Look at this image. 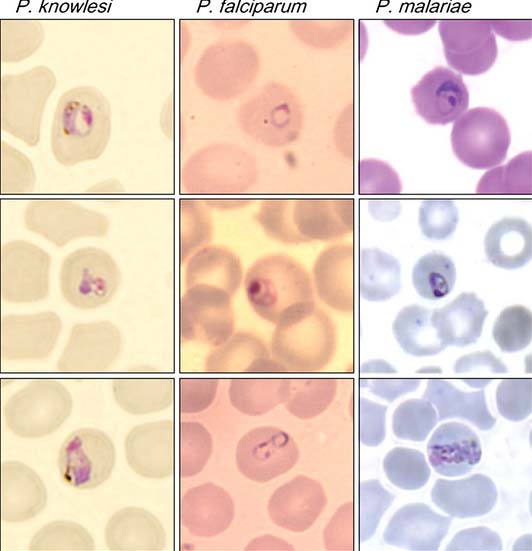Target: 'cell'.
<instances>
[{
    "instance_id": "obj_29",
    "label": "cell",
    "mask_w": 532,
    "mask_h": 551,
    "mask_svg": "<svg viewBox=\"0 0 532 551\" xmlns=\"http://www.w3.org/2000/svg\"><path fill=\"white\" fill-rule=\"evenodd\" d=\"M271 357L264 341L251 332L234 333L207 356L204 370L208 373H260Z\"/></svg>"
},
{
    "instance_id": "obj_41",
    "label": "cell",
    "mask_w": 532,
    "mask_h": 551,
    "mask_svg": "<svg viewBox=\"0 0 532 551\" xmlns=\"http://www.w3.org/2000/svg\"><path fill=\"white\" fill-rule=\"evenodd\" d=\"M492 335L503 352L513 353L523 350L531 343V311L522 305L503 309L494 323Z\"/></svg>"
},
{
    "instance_id": "obj_10",
    "label": "cell",
    "mask_w": 532,
    "mask_h": 551,
    "mask_svg": "<svg viewBox=\"0 0 532 551\" xmlns=\"http://www.w3.org/2000/svg\"><path fill=\"white\" fill-rule=\"evenodd\" d=\"M50 255L41 247L12 240L1 248V296L10 303H33L49 292Z\"/></svg>"
},
{
    "instance_id": "obj_47",
    "label": "cell",
    "mask_w": 532,
    "mask_h": 551,
    "mask_svg": "<svg viewBox=\"0 0 532 551\" xmlns=\"http://www.w3.org/2000/svg\"><path fill=\"white\" fill-rule=\"evenodd\" d=\"M355 509L353 502L340 506L324 529L328 550H352L355 546Z\"/></svg>"
},
{
    "instance_id": "obj_51",
    "label": "cell",
    "mask_w": 532,
    "mask_h": 551,
    "mask_svg": "<svg viewBox=\"0 0 532 551\" xmlns=\"http://www.w3.org/2000/svg\"><path fill=\"white\" fill-rule=\"evenodd\" d=\"M419 384L418 379L379 378L363 380L362 386L368 387L372 394L392 402L403 394L415 391Z\"/></svg>"
},
{
    "instance_id": "obj_21",
    "label": "cell",
    "mask_w": 532,
    "mask_h": 551,
    "mask_svg": "<svg viewBox=\"0 0 532 551\" xmlns=\"http://www.w3.org/2000/svg\"><path fill=\"white\" fill-rule=\"evenodd\" d=\"M47 490L40 476L26 464L10 460L1 465V518L21 523L46 506Z\"/></svg>"
},
{
    "instance_id": "obj_43",
    "label": "cell",
    "mask_w": 532,
    "mask_h": 551,
    "mask_svg": "<svg viewBox=\"0 0 532 551\" xmlns=\"http://www.w3.org/2000/svg\"><path fill=\"white\" fill-rule=\"evenodd\" d=\"M507 371L504 363L488 350L464 355L454 364L458 378L473 388H484Z\"/></svg>"
},
{
    "instance_id": "obj_14",
    "label": "cell",
    "mask_w": 532,
    "mask_h": 551,
    "mask_svg": "<svg viewBox=\"0 0 532 551\" xmlns=\"http://www.w3.org/2000/svg\"><path fill=\"white\" fill-rule=\"evenodd\" d=\"M61 330L62 321L53 311L5 315L1 319L2 359H45L54 350Z\"/></svg>"
},
{
    "instance_id": "obj_4",
    "label": "cell",
    "mask_w": 532,
    "mask_h": 551,
    "mask_svg": "<svg viewBox=\"0 0 532 551\" xmlns=\"http://www.w3.org/2000/svg\"><path fill=\"white\" fill-rule=\"evenodd\" d=\"M68 389L55 379H35L13 393L3 408L7 428L21 438L55 432L72 412Z\"/></svg>"
},
{
    "instance_id": "obj_17",
    "label": "cell",
    "mask_w": 532,
    "mask_h": 551,
    "mask_svg": "<svg viewBox=\"0 0 532 551\" xmlns=\"http://www.w3.org/2000/svg\"><path fill=\"white\" fill-rule=\"evenodd\" d=\"M126 461L138 475L165 479L174 470V424L159 420L136 425L124 442Z\"/></svg>"
},
{
    "instance_id": "obj_18",
    "label": "cell",
    "mask_w": 532,
    "mask_h": 551,
    "mask_svg": "<svg viewBox=\"0 0 532 551\" xmlns=\"http://www.w3.org/2000/svg\"><path fill=\"white\" fill-rule=\"evenodd\" d=\"M180 521L196 537L211 538L226 531L235 516L230 494L214 483L190 488L180 500Z\"/></svg>"
},
{
    "instance_id": "obj_28",
    "label": "cell",
    "mask_w": 532,
    "mask_h": 551,
    "mask_svg": "<svg viewBox=\"0 0 532 551\" xmlns=\"http://www.w3.org/2000/svg\"><path fill=\"white\" fill-rule=\"evenodd\" d=\"M531 226L521 218H503L488 229L484 249L496 267L513 270L523 267L532 257Z\"/></svg>"
},
{
    "instance_id": "obj_49",
    "label": "cell",
    "mask_w": 532,
    "mask_h": 551,
    "mask_svg": "<svg viewBox=\"0 0 532 551\" xmlns=\"http://www.w3.org/2000/svg\"><path fill=\"white\" fill-rule=\"evenodd\" d=\"M369 171H360V192L371 194H398L402 185L395 170L387 163L368 160L362 163Z\"/></svg>"
},
{
    "instance_id": "obj_33",
    "label": "cell",
    "mask_w": 532,
    "mask_h": 551,
    "mask_svg": "<svg viewBox=\"0 0 532 551\" xmlns=\"http://www.w3.org/2000/svg\"><path fill=\"white\" fill-rule=\"evenodd\" d=\"M429 309L412 304L402 308L392 324L394 337L402 350L415 357L433 356L446 346L431 323Z\"/></svg>"
},
{
    "instance_id": "obj_23",
    "label": "cell",
    "mask_w": 532,
    "mask_h": 551,
    "mask_svg": "<svg viewBox=\"0 0 532 551\" xmlns=\"http://www.w3.org/2000/svg\"><path fill=\"white\" fill-rule=\"evenodd\" d=\"M433 503L454 518H473L489 513L498 498L488 476L474 474L458 480L438 479L431 491Z\"/></svg>"
},
{
    "instance_id": "obj_30",
    "label": "cell",
    "mask_w": 532,
    "mask_h": 551,
    "mask_svg": "<svg viewBox=\"0 0 532 551\" xmlns=\"http://www.w3.org/2000/svg\"><path fill=\"white\" fill-rule=\"evenodd\" d=\"M118 406L132 415H146L168 408L174 398L170 378L122 377L112 382Z\"/></svg>"
},
{
    "instance_id": "obj_44",
    "label": "cell",
    "mask_w": 532,
    "mask_h": 551,
    "mask_svg": "<svg viewBox=\"0 0 532 551\" xmlns=\"http://www.w3.org/2000/svg\"><path fill=\"white\" fill-rule=\"evenodd\" d=\"M419 226L428 239L444 240L450 237L458 224V209L452 200L429 199L419 208Z\"/></svg>"
},
{
    "instance_id": "obj_31",
    "label": "cell",
    "mask_w": 532,
    "mask_h": 551,
    "mask_svg": "<svg viewBox=\"0 0 532 551\" xmlns=\"http://www.w3.org/2000/svg\"><path fill=\"white\" fill-rule=\"evenodd\" d=\"M398 260L375 247L363 248L359 258L358 287L362 298L371 302L386 301L401 287Z\"/></svg>"
},
{
    "instance_id": "obj_36",
    "label": "cell",
    "mask_w": 532,
    "mask_h": 551,
    "mask_svg": "<svg viewBox=\"0 0 532 551\" xmlns=\"http://www.w3.org/2000/svg\"><path fill=\"white\" fill-rule=\"evenodd\" d=\"M213 452V439L207 428L196 421L181 422L178 429V469L182 478L199 474Z\"/></svg>"
},
{
    "instance_id": "obj_8",
    "label": "cell",
    "mask_w": 532,
    "mask_h": 551,
    "mask_svg": "<svg viewBox=\"0 0 532 551\" xmlns=\"http://www.w3.org/2000/svg\"><path fill=\"white\" fill-rule=\"evenodd\" d=\"M115 461L116 450L110 437L99 429L84 427L71 432L63 441L57 467L66 484L89 490L110 477Z\"/></svg>"
},
{
    "instance_id": "obj_32",
    "label": "cell",
    "mask_w": 532,
    "mask_h": 551,
    "mask_svg": "<svg viewBox=\"0 0 532 551\" xmlns=\"http://www.w3.org/2000/svg\"><path fill=\"white\" fill-rule=\"evenodd\" d=\"M289 391L285 378H235L228 387L231 405L248 416H261L284 404Z\"/></svg>"
},
{
    "instance_id": "obj_2",
    "label": "cell",
    "mask_w": 532,
    "mask_h": 551,
    "mask_svg": "<svg viewBox=\"0 0 532 551\" xmlns=\"http://www.w3.org/2000/svg\"><path fill=\"white\" fill-rule=\"evenodd\" d=\"M109 135V104L98 90L78 87L61 96L51 129V146L57 161L69 166L97 158Z\"/></svg>"
},
{
    "instance_id": "obj_12",
    "label": "cell",
    "mask_w": 532,
    "mask_h": 551,
    "mask_svg": "<svg viewBox=\"0 0 532 551\" xmlns=\"http://www.w3.org/2000/svg\"><path fill=\"white\" fill-rule=\"evenodd\" d=\"M122 350V336L110 321L77 323L57 361L62 373H102L109 370Z\"/></svg>"
},
{
    "instance_id": "obj_5",
    "label": "cell",
    "mask_w": 532,
    "mask_h": 551,
    "mask_svg": "<svg viewBox=\"0 0 532 551\" xmlns=\"http://www.w3.org/2000/svg\"><path fill=\"white\" fill-rule=\"evenodd\" d=\"M60 290L71 306L92 310L116 294L121 273L114 258L97 247H83L68 254L60 268Z\"/></svg>"
},
{
    "instance_id": "obj_25",
    "label": "cell",
    "mask_w": 532,
    "mask_h": 551,
    "mask_svg": "<svg viewBox=\"0 0 532 551\" xmlns=\"http://www.w3.org/2000/svg\"><path fill=\"white\" fill-rule=\"evenodd\" d=\"M487 315L484 302L475 293L463 292L452 302L433 310L431 323L446 347H465L479 339Z\"/></svg>"
},
{
    "instance_id": "obj_7",
    "label": "cell",
    "mask_w": 532,
    "mask_h": 551,
    "mask_svg": "<svg viewBox=\"0 0 532 551\" xmlns=\"http://www.w3.org/2000/svg\"><path fill=\"white\" fill-rule=\"evenodd\" d=\"M178 326L185 342L220 346L235 330L232 296L212 286L187 287L179 302Z\"/></svg>"
},
{
    "instance_id": "obj_40",
    "label": "cell",
    "mask_w": 532,
    "mask_h": 551,
    "mask_svg": "<svg viewBox=\"0 0 532 551\" xmlns=\"http://www.w3.org/2000/svg\"><path fill=\"white\" fill-rule=\"evenodd\" d=\"M438 422L433 404L425 398L409 399L395 409L392 429L403 440L423 441Z\"/></svg>"
},
{
    "instance_id": "obj_38",
    "label": "cell",
    "mask_w": 532,
    "mask_h": 551,
    "mask_svg": "<svg viewBox=\"0 0 532 551\" xmlns=\"http://www.w3.org/2000/svg\"><path fill=\"white\" fill-rule=\"evenodd\" d=\"M389 481L404 490H417L430 478V468L422 452L405 447L390 450L383 460Z\"/></svg>"
},
{
    "instance_id": "obj_26",
    "label": "cell",
    "mask_w": 532,
    "mask_h": 551,
    "mask_svg": "<svg viewBox=\"0 0 532 551\" xmlns=\"http://www.w3.org/2000/svg\"><path fill=\"white\" fill-rule=\"evenodd\" d=\"M186 287L207 285L226 291L232 297L243 283V266L230 248L208 244L186 260Z\"/></svg>"
},
{
    "instance_id": "obj_15",
    "label": "cell",
    "mask_w": 532,
    "mask_h": 551,
    "mask_svg": "<svg viewBox=\"0 0 532 551\" xmlns=\"http://www.w3.org/2000/svg\"><path fill=\"white\" fill-rule=\"evenodd\" d=\"M417 114L432 125H447L457 120L469 106V92L460 74L437 66L411 89Z\"/></svg>"
},
{
    "instance_id": "obj_53",
    "label": "cell",
    "mask_w": 532,
    "mask_h": 551,
    "mask_svg": "<svg viewBox=\"0 0 532 551\" xmlns=\"http://www.w3.org/2000/svg\"><path fill=\"white\" fill-rule=\"evenodd\" d=\"M246 550H292L293 546L284 539L270 534L254 538L245 547Z\"/></svg>"
},
{
    "instance_id": "obj_37",
    "label": "cell",
    "mask_w": 532,
    "mask_h": 551,
    "mask_svg": "<svg viewBox=\"0 0 532 551\" xmlns=\"http://www.w3.org/2000/svg\"><path fill=\"white\" fill-rule=\"evenodd\" d=\"M479 194H531V152H524L506 165L489 170L477 185Z\"/></svg>"
},
{
    "instance_id": "obj_52",
    "label": "cell",
    "mask_w": 532,
    "mask_h": 551,
    "mask_svg": "<svg viewBox=\"0 0 532 551\" xmlns=\"http://www.w3.org/2000/svg\"><path fill=\"white\" fill-rule=\"evenodd\" d=\"M491 27L509 40H524L531 37V21H490Z\"/></svg>"
},
{
    "instance_id": "obj_42",
    "label": "cell",
    "mask_w": 532,
    "mask_h": 551,
    "mask_svg": "<svg viewBox=\"0 0 532 551\" xmlns=\"http://www.w3.org/2000/svg\"><path fill=\"white\" fill-rule=\"evenodd\" d=\"M394 496L378 480L364 481L359 487L358 538L365 542L371 538Z\"/></svg>"
},
{
    "instance_id": "obj_54",
    "label": "cell",
    "mask_w": 532,
    "mask_h": 551,
    "mask_svg": "<svg viewBox=\"0 0 532 551\" xmlns=\"http://www.w3.org/2000/svg\"><path fill=\"white\" fill-rule=\"evenodd\" d=\"M362 374H392L397 370L388 362L380 359L369 360L361 366Z\"/></svg>"
},
{
    "instance_id": "obj_50",
    "label": "cell",
    "mask_w": 532,
    "mask_h": 551,
    "mask_svg": "<svg viewBox=\"0 0 532 551\" xmlns=\"http://www.w3.org/2000/svg\"><path fill=\"white\" fill-rule=\"evenodd\" d=\"M446 549L451 551H498L502 549V541L500 536L491 529L475 527L457 533Z\"/></svg>"
},
{
    "instance_id": "obj_46",
    "label": "cell",
    "mask_w": 532,
    "mask_h": 551,
    "mask_svg": "<svg viewBox=\"0 0 532 551\" xmlns=\"http://www.w3.org/2000/svg\"><path fill=\"white\" fill-rule=\"evenodd\" d=\"M219 381L216 378H181L178 385V407L183 414L206 410L214 402Z\"/></svg>"
},
{
    "instance_id": "obj_24",
    "label": "cell",
    "mask_w": 532,
    "mask_h": 551,
    "mask_svg": "<svg viewBox=\"0 0 532 551\" xmlns=\"http://www.w3.org/2000/svg\"><path fill=\"white\" fill-rule=\"evenodd\" d=\"M104 539L110 550L154 551L164 549L166 532L151 512L140 507H126L110 517Z\"/></svg>"
},
{
    "instance_id": "obj_20",
    "label": "cell",
    "mask_w": 532,
    "mask_h": 551,
    "mask_svg": "<svg viewBox=\"0 0 532 551\" xmlns=\"http://www.w3.org/2000/svg\"><path fill=\"white\" fill-rule=\"evenodd\" d=\"M451 518L423 503L407 504L390 519L383 540L391 546L410 550H437L447 535Z\"/></svg>"
},
{
    "instance_id": "obj_48",
    "label": "cell",
    "mask_w": 532,
    "mask_h": 551,
    "mask_svg": "<svg viewBox=\"0 0 532 551\" xmlns=\"http://www.w3.org/2000/svg\"><path fill=\"white\" fill-rule=\"evenodd\" d=\"M387 406L361 398L358 405V432L360 442L368 447L380 445L386 435Z\"/></svg>"
},
{
    "instance_id": "obj_16",
    "label": "cell",
    "mask_w": 532,
    "mask_h": 551,
    "mask_svg": "<svg viewBox=\"0 0 532 551\" xmlns=\"http://www.w3.org/2000/svg\"><path fill=\"white\" fill-rule=\"evenodd\" d=\"M326 504L322 485L308 476L298 475L273 491L267 513L276 526L302 533L315 523Z\"/></svg>"
},
{
    "instance_id": "obj_45",
    "label": "cell",
    "mask_w": 532,
    "mask_h": 551,
    "mask_svg": "<svg viewBox=\"0 0 532 551\" xmlns=\"http://www.w3.org/2000/svg\"><path fill=\"white\" fill-rule=\"evenodd\" d=\"M532 382L530 379H504L496 389L499 413L507 420L519 422L532 410Z\"/></svg>"
},
{
    "instance_id": "obj_19",
    "label": "cell",
    "mask_w": 532,
    "mask_h": 551,
    "mask_svg": "<svg viewBox=\"0 0 532 551\" xmlns=\"http://www.w3.org/2000/svg\"><path fill=\"white\" fill-rule=\"evenodd\" d=\"M355 254L351 244L329 246L313 266V288L329 307L351 312L355 306Z\"/></svg>"
},
{
    "instance_id": "obj_3",
    "label": "cell",
    "mask_w": 532,
    "mask_h": 551,
    "mask_svg": "<svg viewBox=\"0 0 532 551\" xmlns=\"http://www.w3.org/2000/svg\"><path fill=\"white\" fill-rule=\"evenodd\" d=\"M336 343L332 320L314 305L305 313L275 325L270 352L287 372L312 373L328 365Z\"/></svg>"
},
{
    "instance_id": "obj_9",
    "label": "cell",
    "mask_w": 532,
    "mask_h": 551,
    "mask_svg": "<svg viewBox=\"0 0 532 551\" xmlns=\"http://www.w3.org/2000/svg\"><path fill=\"white\" fill-rule=\"evenodd\" d=\"M299 460V448L293 437L275 426H259L238 441L235 462L248 480L266 483L289 472Z\"/></svg>"
},
{
    "instance_id": "obj_39",
    "label": "cell",
    "mask_w": 532,
    "mask_h": 551,
    "mask_svg": "<svg viewBox=\"0 0 532 551\" xmlns=\"http://www.w3.org/2000/svg\"><path fill=\"white\" fill-rule=\"evenodd\" d=\"M94 540L80 524L69 520H57L42 527L32 537L29 550H93Z\"/></svg>"
},
{
    "instance_id": "obj_27",
    "label": "cell",
    "mask_w": 532,
    "mask_h": 551,
    "mask_svg": "<svg viewBox=\"0 0 532 551\" xmlns=\"http://www.w3.org/2000/svg\"><path fill=\"white\" fill-rule=\"evenodd\" d=\"M423 398L437 408L438 421L449 418H462L480 430H490L496 419L488 410L485 392H463L446 380L431 379L423 393Z\"/></svg>"
},
{
    "instance_id": "obj_22",
    "label": "cell",
    "mask_w": 532,
    "mask_h": 551,
    "mask_svg": "<svg viewBox=\"0 0 532 551\" xmlns=\"http://www.w3.org/2000/svg\"><path fill=\"white\" fill-rule=\"evenodd\" d=\"M427 453L431 466L440 475L455 477L472 470L482 458L481 442L467 425L448 422L431 436Z\"/></svg>"
},
{
    "instance_id": "obj_11",
    "label": "cell",
    "mask_w": 532,
    "mask_h": 551,
    "mask_svg": "<svg viewBox=\"0 0 532 551\" xmlns=\"http://www.w3.org/2000/svg\"><path fill=\"white\" fill-rule=\"evenodd\" d=\"M25 226L57 247L88 237L107 234V218L79 205L56 200L34 201L25 211Z\"/></svg>"
},
{
    "instance_id": "obj_6",
    "label": "cell",
    "mask_w": 532,
    "mask_h": 551,
    "mask_svg": "<svg viewBox=\"0 0 532 551\" xmlns=\"http://www.w3.org/2000/svg\"><path fill=\"white\" fill-rule=\"evenodd\" d=\"M450 140L461 163L473 169H489L505 160L511 135L507 121L499 112L476 107L454 121Z\"/></svg>"
},
{
    "instance_id": "obj_13",
    "label": "cell",
    "mask_w": 532,
    "mask_h": 551,
    "mask_svg": "<svg viewBox=\"0 0 532 551\" xmlns=\"http://www.w3.org/2000/svg\"><path fill=\"white\" fill-rule=\"evenodd\" d=\"M438 30L446 61L454 70L475 76L494 64L498 47L490 21L441 20Z\"/></svg>"
},
{
    "instance_id": "obj_35",
    "label": "cell",
    "mask_w": 532,
    "mask_h": 551,
    "mask_svg": "<svg viewBox=\"0 0 532 551\" xmlns=\"http://www.w3.org/2000/svg\"><path fill=\"white\" fill-rule=\"evenodd\" d=\"M456 268L452 259L442 252L433 251L422 256L412 270V283L416 292L427 300H440L453 289Z\"/></svg>"
},
{
    "instance_id": "obj_34",
    "label": "cell",
    "mask_w": 532,
    "mask_h": 551,
    "mask_svg": "<svg viewBox=\"0 0 532 551\" xmlns=\"http://www.w3.org/2000/svg\"><path fill=\"white\" fill-rule=\"evenodd\" d=\"M338 382L331 378L289 379L286 410L301 420L323 413L337 393Z\"/></svg>"
},
{
    "instance_id": "obj_1",
    "label": "cell",
    "mask_w": 532,
    "mask_h": 551,
    "mask_svg": "<svg viewBox=\"0 0 532 551\" xmlns=\"http://www.w3.org/2000/svg\"><path fill=\"white\" fill-rule=\"evenodd\" d=\"M243 286L254 312L272 324L291 320L314 305V288L305 267L285 253L265 254L247 269Z\"/></svg>"
}]
</instances>
